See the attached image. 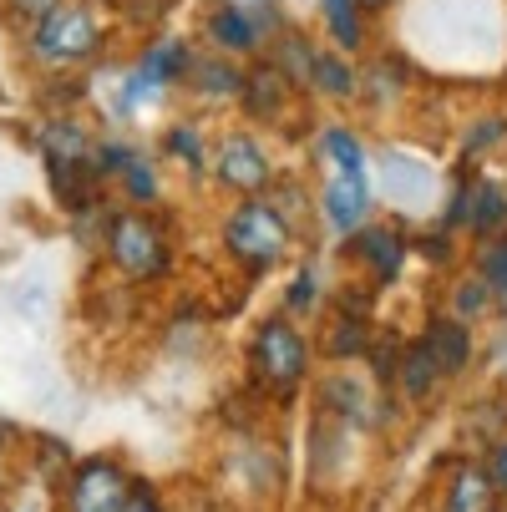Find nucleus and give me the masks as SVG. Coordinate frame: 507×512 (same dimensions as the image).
<instances>
[{"label":"nucleus","mask_w":507,"mask_h":512,"mask_svg":"<svg viewBox=\"0 0 507 512\" xmlns=\"http://www.w3.org/2000/svg\"><path fill=\"white\" fill-rule=\"evenodd\" d=\"M310 360H315V350H310V340L300 335V325L289 320V315H269V320L254 330V340H249L254 376H259L269 391H279V396H289L295 386H305Z\"/></svg>","instance_id":"f257e3e1"},{"label":"nucleus","mask_w":507,"mask_h":512,"mask_svg":"<svg viewBox=\"0 0 507 512\" xmlns=\"http://www.w3.org/2000/svg\"><path fill=\"white\" fill-rule=\"evenodd\" d=\"M224 249H229L249 274H269V269L284 259V249H289L284 213H279L269 198L239 203V208L224 218Z\"/></svg>","instance_id":"f03ea898"},{"label":"nucleus","mask_w":507,"mask_h":512,"mask_svg":"<svg viewBox=\"0 0 507 512\" xmlns=\"http://www.w3.org/2000/svg\"><path fill=\"white\" fill-rule=\"evenodd\" d=\"M26 51H31V61H41L51 71H66V66H77V61L102 51V26H97V16L87 6H66L61 0L51 16H41L31 26Z\"/></svg>","instance_id":"7ed1b4c3"},{"label":"nucleus","mask_w":507,"mask_h":512,"mask_svg":"<svg viewBox=\"0 0 507 512\" xmlns=\"http://www.w3.org/2000/svg\"><path fill=\"white\" fill-rule=\"evenodd\" d=\"M107 259L127 274V279H163L168 264H173V249H168V234L153 224L148 213H112L107 224Z\"/></svg>","instance_id":"20e7f679"},{"label":"nucleus","mask_w":507,"mask_h":512,"mask_svg":"<svg viewBox=\"0 0 507 512\" xmlns=\"http://www.w3.org/2000/svg\"><path fill=\"white\" fill-rule=\"evenodd\" d=\"M132 487L137 482L117 457H82L66 477V512H122Z\"/></svg>","instance_id":"39448f33"},{"label":"nucleus","mask_w":507,"mask_h":512,"mask_svg":"<svg viewBox=\"0 0 507 512\" xmlns=\"http://www.w3.org/2000/svg\"><path fill=\"white\" fill-rule=\"evenodd\" d=\"M213 178H219L224 188L234 193H259L269 188L274 168H269V153H264V142H254L249 132H229L219 137V148H213Z\"/></svg>","instance_id":"423d86ee"},{"label":"nucleus","mask_w":507,"mask_h":512,"mask_svg":"<svg viewBox=\"0 0 507 512\" xmlns=\"http://www.w3.org/2000/svg\"><path fill=\"white\" fill-rule=\"evenodd\" d=\"M340 254H350L376 284H391L401 274V264H406V234L391 229V224H371V229L345 234V249Z\"/></svg>","instance_id":"0eeeda50"},{"label":"nucleus","mask_w":507,"mask_h":512,"mask_svg":"<svg viewBox=\"0 0 507 512\" xmlns=\"http://www.w3.org/2000/svg\"><path fill=\"white\" fill-rule=\"evenodd\" d=\"M447 224H462L472 239H497L507 234V193L492 178H477L457 193V208L447 213Z\"/></svg>","instance_id":"6e6552de"},{"label":"nucleus","mask_w":507,"mask_h":512,"mask_svg":"<svg viewBox=\"0 0 507 512\" xmlns=\"http://www.w3.org/2000/svg\"><path fill=\"white\" fill-rule=\"evenodd\" d=\"M421 345L431 350V360H437L442 376H467L472 360H477V335H472V325H462V320H452V315L431 320L426 335H421Z\"/></svg>","instance_id":"1a4fd4ad"},{"label":"nucleus","mask_w":507,"mask_h":512,"mask_svg":"<svg viewBox=\"0 0 507 512\" xmlns=\"http://www.w3.org/2000/svg\"><path fill=\"white\" fill-rule=\"evenodd\" d=\"M208 41L219 46V51H229V56H244V51H254L259 46V26H254V16L244 11V6H213L208 11Z\"/></svg>","instance_id":"9d476101"},{"label":"nucleus","mask_w":507,"mask_h":512,"mask_svg":"<svg viewBox=\"0 0 507 512\" xmlns=\"http://www.w3.org/2000/svg\"><path fill=\"white\" fill-rule=\"evenodd\" d=\"M442 381H447V376L437 371V360H431V350H426L421 340L401 345L396 386H401V396H406V401H431V396H437V386H442Z\"/></svg>","instance_id":"9b49d317"},{"label":"nucleus","mask_w":507,"mask_h":512,"mask_svg":"<svg viewBox=\"0 0 507 512\" xmlns=\"http://www.w3.org/2000/svg\"><path fill=\"white\" fill-rule=\"evenodd\" d=\"M371 208V193H366V178H340L325 188V218H330V229L335 234H355L360 229V218H366Z\"/></svg>","instance_id":"f8f14e48"},{"label":"nucleus","mask_w":507,"mask_h":512,"mask_svg":"<svg viewBox=\"0 0 507 512\" xmlns=\"http://www.w3.org/2000/svg\"><path fill=\"white\" fill-rule=\"evenodd\" d=\"M497 507V492L487 482V472L477 462H462L442 492V512H492Z\"/></svg>","instance_id":"ddd939ff"},{"label":"nucleus","mask_w":507,"mask_h":512,"mask_svg":"<svg viewBox=\"0 0 507 512\" xmlns=\"http://www.w3.org/2000/svg\"><path fill=\"white\" fill-rule=\"evenodd\" d=\"M244 107L254 112V117H279L284 112V97H289V82H284V71L274 66V61H264V66H254L249 77H244Z\"/></svg>","instance_id":"4468645a"},{"label":"nucleus","mask_w":507,"mask_h":512,"mask_svg":"<svg viewBox=\"0 0 507 512\" xmlns=\"http://www.w3.org/2000/svg\"><path fill=\"white\" fill-rule=\"evenodd\" d=\"M132 71H137L148 87H168V82H183V71H193V56H188L183 41H153Z\"/></svg>","instance_id":"2eb2a0df"},{"label":"nucleus","mask_w":507,"mask_h":512,"mask_svg":"<svg viewBox=\"0 0 507 512\" xmlns=\"http://www.w3.org/2000/svg\"><path fill=\"white\" fill-rule=\"evenodd\" d=\"M193 82H198V97H208V102H234L239 92H244V71L234 66V61H193Z\"/></svg>","instance_id":"dca6fc26"},{"label":"nucleus","mask_w":507,"mask_h":512,"mask_svg":"<svg viewBox=\"0 0 507 512\" xmlns=\"http://www.w3.org/2000/svg\"><path fill=\"white\" fill-rule=\"evenodd\" d=\"M366 350H371V320L340 310V320L325 330V355L330 360H355V355H366Z\"/></svg>","instance_id":"f3484780"},{"label":"nucleus","mask_w":507,"mask_h":512,"mask_svg":"<svg viewBox=\"0 0 507 512\" xmlns=\"http://www.w3.org/2000/svg\"><path fill=\"white\" fill-rule=\"evenodd\" d=\"M320 11H325V26H330L340 51H360V46H366V11H360L355 0H325Z\"/></svg>","instance_id":"a211bd4d"},{"label":"nucleus","mask_w":507,"mask_h":512,"mask_svg":"<svg viewBox=\"0 0 507 512\" xmlns=\"http://www.w3.org/2000/svg\"><path fill=\"white\" fill-rule=\"evenodd\" d=\"M310 82L325 92V97H355L360 92V77L345 56H330V51H315L310 61Z\"/></svg>","instance_id":"6ab92c4d"},{"label":"nucleus","mask_w":507,"mask_h":512,"mask_svg":"<svg viewBox=\"0 0 507 512\" xmlns=\"http://www.w3.org/2000/svg\"><path fill=\"white\" fill-rule=\"evenodd\" d=\"M477 279L487 284L492 310L507 315V234H497V239L482 244V254H477Z\"/></svg>","instance_id":"aec40b11"},{"label":"nucleus","mask_w":507,"mask_h":512,"mask_svg":"<svg viewBox=\"0 0 507 512\" xmlns=\"http://www.w3.org/2000/svg\"><path fill=\"white\" fill-rule=\"evenodd\" d=\"M320 148H325V158L335 163V173H340V178H366V148H360V137H355V132L330 127Z\"/></svg>","instance_id":"412c9836"},{"label":"nucleus","mask_w":507,"mask_h":512,"mask_svg":"<svg viewBox=\"0 0 507 512\" xmlns=\"http://www.w3.org/2000/svg\"><path fill=\"white\" fill-rule=\"evenodd\" d=\"M492 310V295H487V284L472 274V279H462L457 289H452V320H462V325H477L482 315Z\"/></svg>","instance_id":"4be33fe9"},{"label":"nucleus","mask_w":507,"mask_h":512,"mask_svg":"<svg viewBox=\"0 0 507 512\" xmlns=\"http://www.w3.org/2000/svg\"><path fill=\"white\" fill-rule=\"evenodd\" d=\"M310 61H315V51H310L300 36H284V41H279L274 66L284 71V82H289V87H295V82H310Z\"/></svg>","instance_id":"5701e85b"},{"label":"nucleus","mask_w":507,"mask_h":512,"mask_svg":"<svg viewBox=\"0 0 507 512\" xmlns=\"http://www.w3.org/2000/svg\"><path fill=\"white\" fill-rule=\"evenodd\" d=\"M163 148H168V158H183L188 168H203V132H198V122H178Z\"/></svg>","instance_id":"b1692460"},{"label":"nucleus","mask_w":507,"mask_h":512,"mask_svg":"<svg viewBox=\"0 0 507 512\" xmlns=\"http://www.w3.org/2000/svg\"><path fill=\"white\" fill-rule=\"evenodd\" d=\"M117 178L127 183V193H132L137 203H153V198H158V168H153L148 158H137V153H132V163H127Z\"/></svg>","instance_id":"393cba45"},{"label":"nucleus","mask_w":507,"mask_h":512,"mask_svg":"<svg viewBox=\"0 0 507 512\" xmlns=\"http://www.w3.org/2000/svg\"><path fill=\"white\" fill-rule=\"evenodd\" d=\"M284 305H289V315H310V310L320 305V279H315V269H300L295 279H289Z\"/></svg>","instance_id":"a878e982"},{"label":"nucleus","mask_w":507,"mask_h":512,"mask_svg":"<svg viewBox=\"0 0 507 512\" xmlns=\"http://www.w3.org/2000/svg\"><path fill=\"white\" fill-rule=\"evenodd\" d=\"M366 360H371V376H376L381 386H396V365H401V340H396V335H386V345H371V350H366Z\"/></svg>","instance_id":"bb28decb"},{"label":"nucleus","mask_w":507,"mask_h":512,"mask_svg":"<svg viewBox=\"0 0 507 512\" xmlns=\"http://www.w3.org/2000/svg\"><path fill=\"white\" fill-rule=\"evenodd\" d=\"M507 137V117H477V127L462 137V153H482V148H492V142H502Z\"/></svg>","instance_id":"cd10ccee"},{"label":"nucleus","mask_w":507,"mask_h":512,"mask_svg":"<svg viewBox=\"0 0 507 512\" xmlns=\"http://www.w3.org/2000/svg\"><path fill=\"white\" fill-rule=\"evenodd\" d=\"M482 472H487L492 492H497V497H507V431H502V436H492V447H487V462H482Z\"/></svg>","instance_id":"c85d7f7f"},{"label":"nucleus","mask_w":507,"mask_h":512,"mask_svg":"<svg viewBox=\"0 0 507 512\" xmlns=\"http://www.w3.org/2000/svg\"><path fill=\"white\" fill-rule=\"evenodd\" d=\"M122 512H168V507H163V497H158V492H153V487H148V482H137V487H132V497H127V507H122Z\"/></svg>","instance_id":"c756f323"},{"label":"nucleus","mask_w":507,"mask_h":512,"mask_svg":"<svg viewBox=\"0 0 507 512\" xmlns=\"http://www.w3.org/2000/svg\"><path fill=\"white\" fill-rule=\"evenodd\" d=\"M56 6H61V0H11V11H16L21 21H31V26H36L41 16H51Z\"/></svg>","instance_id":"7c9ffc66"},{"label":"nucleus","mask_w":507,"mask_h":512,"mask_svg":"<svg viewBox=\"0 0 507 512\" xmlns=\"http://www.w3.org/2000/svg\"><path fill=\"white\" fill-rule=\"evenodd\" d=\"M16 442H21V436H16V426H11V421H0V462H6V457L16 452Z\"/></svg>","instance_id":"2f4dec72"},{"label":"nucleus","mask_w":507,"mask_h":512,"mask_svg":"<svg viewBox=\"0 0 507 512\" xmlns=\"http://www.w3.org/2000/svg\"><path fill=\"white\" fill-rule=\"evenodd\" d=\"M355 6H360V11H386L391 0H355Z\"/></svg>","instance_id":"473e14b6"},{"label":"nucleus","mask_w":507,"mask_h":512,"mask_svg":"<svg viewBox=\"0 0 507 512\" xmlns=\"http://www.w3.org/2000/svg\"><path fill=\"white\" fill-rule=\"evenodd\" d=\"M492 512H507V497H497V507H492Z\"/></svg>","instance_id":"72a5a7b5"}]
</instances>
